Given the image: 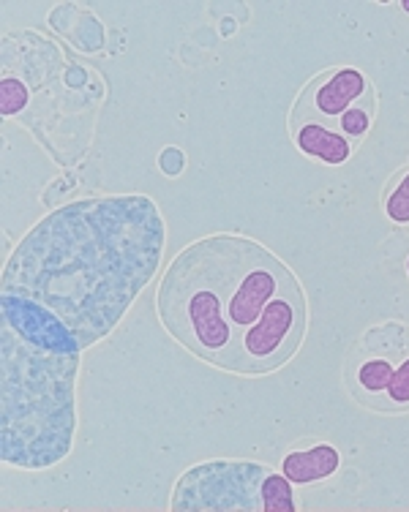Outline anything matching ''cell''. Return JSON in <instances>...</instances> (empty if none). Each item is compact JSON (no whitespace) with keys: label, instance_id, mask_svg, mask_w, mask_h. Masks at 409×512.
I'll return each mask as SVG.
<instances>
[{"label":"cell","instance_id":"cell-1","mask_svg":"<svg viewBox=\"0 0 409 512\" xmlns=\"http://www.w3.org/2000/svg\"><path fill=\"white\" fill-rule=\"evenodd\" d=\"M164 243L167 227L150 197L80 199L22 237L3 270V295L50 311L88 349L159 273Z\"/></svg>","mask_w":409,"mask_h":512},{"label":"cell","instance_id":"cell-2","mask_svg":"<svg viewBox=\"0 0 409 512\" xmlns=\"http://www.w3.org/2000/svg\"><path fill=\"white\" fill-rule=\"evenodd\" d=\"M156 308L183 349L243 376L290 363L309 327L295 273L240 235H213L183 248L161 278Z\"/></svg>","mask_w":409,"mask_h":512},{"label":"cell","instance_id":"cell-3","mask_svg":"<svg viewBox=\"0 0 409 512\" xmlns=\"http://www.w3.org/2000/svg\"><path fill=\"white\" fill-rule=\"evenodd\" d=\"M0 297V453L9 466L41 472L74 444L82 346L50 311Z\"/></svg>","mask_w":409,"mask_h":512},{"label":"cell","instance_id":"cell-4","mask_svg":"<svg viewBox=\"0 0 409 512\" xmlns=\"http://www.w3.org/2000/svg\"><path fill=\"white\" fill-rule=\"evenodd\" d=\"M347 390L371 412H409V327L382 322L360 335L344 363Z\"/></svg>","mask_w":409,"mask_h":512},{"label":"cell","instance_id":"cell-5","mask_svg":"<svg viewBox=\"0 0 409 512\" xmlns=\"http://www.w3.org/2000/svg\"><path fill=\"white\" fill-rule=\"evenodd\" d=\"M377 112V96L366 74L358 69H333L311 79L292 109L290 126L320 123L355 142L369 134Z\"/></svg>","mask_w":409,"mask_h":512},{"label":"cell","instance_id":"cell-6","mask_svg":"<svg viewBox=\"0 0 409 512\" xmlns=\"http://www.w3.org/2000/svg\"><path fill=\"white\" fill-rule=\"evenodd\" d=\"M268 466L251 461H208L191 466L172 491L175 512H262Z\"/></svg>","mask_w":409,"mask_h":512},{"label":"cell","instance_id":"cell-7","mask_svg":"<svg viewBox=\"0 0 409 512\" xmlns=\"http://www.w3.org/2000/svg\"><path fill=\"white\" fill-rule=\"evenodd\" d=\"M341 455L330 444H314L311 450H295L284 455L281 461V474L295 485H311L328 480L339 472Z\"/></svg>","mask_w":409,"mask_h":512},{"label":"cell","instance_id":"cell-8","mask_svg":"<svg viewBox=\"0 0 409 512\" xmlns=\"http://www.w3.org/2000/svg\"><path fill=\"white\" fill-rule=\"evenodd\" d=\"M292 139L298 145L300 153L317 158L322 164L339 167L352 156V142L339 131L325 128L320 123H303V126L292 128Z\"/></svg>","mask_w":409,"mask_h":512},{"label":"cell","instance_id":"cell-9","mask_svg":"<svg viewBox=\"0 0 409 512\" xmlns=\"http://www.w3.org/2000/svg\"><path fill=\"white\" fill-rule=\"evenodd\" d=\"M295 496H292V483L284 474L270 472L262 483V512H295Z\"/></svg>","mask_w":409,"mask_h":512},{"label":"cell","instance_id":"cell-10","mask_svg":"<svg viewBox=\"0 0 409 512\" xmlns=\"http://www.w3.org/2000/svg\"><path fill=\"white\" fill-rule=\"evenodd\" d=\"M385 216L393 224H409V172L396 183L385 199Z\"/></svg>","mask_w":409,"mask_h":512},{"label":"cell","instance_id":"cell-11","mask_svg":"<svg viewBox=\"0 0 409 512\" xmlns=\"http://www.w3.org/2000/svg\"><path fill=\"white\" fill-rule=\"evenodd\" d=\"M0 104H3V115L20 112L28 104V90H25V85L17 82V79H3V85H0Z\"/></svg>","mask_w":409,"mask_h":512},{"label":"cell","instance_id":"cell-12","mask_svg":"<svg viewBox=\"0 0 409 512\" xmlns=\"http://www.w3.org/2000/svg\"><path fill=\"white\" fill-rule=\"evenodd\" d=\"M401 9H404L409 14V0H404V3H401Z\"/></svg>","mask_w":409,"mask_h":512},{"label":"cell","instance_id":"cell-13","mask_svg":"<svg viewBox=\"0 0 409 512\" xmlns=\"http://www.w3.org/2000/svg\"><path fill=\"white\" fill-rule=\"evenodd\" d=\"M407 273H409V256H407Z\"/></svg>","mask_w":409,"mask_h":512}]
</instances>
